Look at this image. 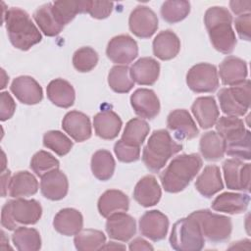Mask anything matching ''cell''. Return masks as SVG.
Returning a JSON list of instances; mask_svg holds the SVG:
<instances>
[{"label": "cell", "instance_id": "f907efd6", "mask_svg": "<svg viewBox=\"0 0 251 251\" xmlns=\"http://www.w3.org/2000/svg\"><path fill=\"white\" fill-rule=\"evenodd\" d=\"M129 250L133 251V250H153V246L151 244H149V242H147L145 239L137 237L135 239H133L130 243H129Z\"/></svg>", "mask_w": 251, "mask_h": 251}, {"label": "cell", "instance_id": "f6af8a7d", "mask_svg": "<svg viewBox=\"0 0 251 251\" xmlns=\"http://www.w3.org/2000/svg\"><path fill=\"white\" fill-rule=\"evenodd\" d=\"M114 152L118 160L123 163L135 162L140 157V147L128 145L125 143L122 139L118 140L115 143Z\"/></svg>", "mask_w": 251, "mask_h": 251}, {"label": "cell", "instance_id": "c3c4849f", "mask_svg": "<svg viewBox=\"0 0 251 251\" xmlns=\"http://www.w3.org/2000/svg\"><path fill=\"white\" fill-rule=\"evenodd\" d=\"M250 24H251V15L250 13L248 14H243L238 16L234 20V25L236 32L238 36L246 41L251 40V35H250Z\"/></svg>", "mask_w": 251, "mask_h": 251}, {"label": "cell", "instance_id": "7bdbcfd3", "mask_svg": "<svg viewBox=\"0 0 251 251\" xmlns=\"http://www.w3.org/2000/svg\"><path fill=\"white\" fill-rule=\"evenodd\" d=\"M60 162L49 152L40 150L36 152L30 161V168L39 177H42L48 172L59 169Z\"/></svg>", "mask_w": 251, "mask_h": 251}, {"label": "cell", "instance_id": "f1b7e54d", "mask_svg": "<svg viewBox=\"0 0 251 251\" xmlns=\"http://www.w3.org/2000/svg\"><path fill=\"white\" fill-rule=\"evenodd\" d=\"M97 208L102 217L108 218L114 213L126 212L129 208V199L121 190L109 189L100 196Z\"/></svg>", "mask_w": 251, "mask_h": 251}, {"label": "cell", "instance_id": "7402d4cb", "mask_svg": "<svg viewBox=\"0 0 251 251\" xmlns=\"http://www.w3.org/2000/svg\"><path fill=\"white\" fill-rule=\"evenodd\" d=\"M191 111L198 125L204 129L215 126L220 116L218 105L212 96L196 98L191 106Z\"/></svg>", "mask_w": 251, "mask_h": 251}, {"label": "cell", "instance_id": "d590c367", "mask_svg": "<svg viewBox=\"0 0 251 251\" xmlns=\"http://www.w3.org/2000/svg\"><path fill=\"white\" fill-rule=\"evenodd\" d=\"M87 1H56L52 3V10L57 21L65 26L77 14L86 13Z\"/></svg>", "mask_w": 251, "mask_h": 251}, {"label": "cell", "instance_id": "f35d334b", "mask_svg": "<svg viewBox=\"0 0 251 251\" xmlns=\"http://www.w3.org/2000/svg\"><path fill=\"white\" fill-rule=\"evenodd\" d=\"M75 246L79 251L99 250L106 243L105 234L97 229H81L74 238Z\"/></svg>", "mask_w": 251, "mask_h": 251}, {"label": "cell", "instance_id": "52a82bcc", "mask_svg": "<svg viewBox=\"0 0 251 251\" xmlns=\"http://www.w3.org/2000/svg\"><path fill=\"white\" fill-rule=\"evenodd\" d=\"M170 244L176 251L201 250L205 239L199 224L190 216L176 222L171 231Z\"/></svg>", "mask_w": 251, "mask_h": 251}, {"label": "cell", "instance_id": "484cf974", "mask_svg": "<svg viewBox=\"0 0 251 251\" xmlns=\"http://www.w3.org/2000/svg\"><path fill=\"white\" fill-rule=\"evenodd\" d=\"M53 226L59 233L63 235H75L82 229V215L76 209L64 208L55 215L53 220Z\"/></svg>", "mask_w": 251, "mask_h": 251}, {"label": "cell", "instance_id": "bcb514c9", "mask_svg": "<svg viewBox=\"0 0 251 251\" xmlns=\"http://www.w3.org/2000/svg\"><path fill=\"white\" fill-rule=\"evenodd\" d=\"M114 3L106 1H87L86 13L92 18L102 20L110 16L113 11Z\"/></svg>", "mask_w": 251, "mask_h": 251}, {"label": "cell", "instance_id": "ee69618b", "mask_svg": "<svg viewBox=\"0 0 251 251\" xmlns=\"http://www.w3.org/2000/svg\"><path fill=\"white\" fill-rule=\"evenodd\" d=\"M98 54L91 47H81L73 56V65L80 73L90 72L98 63Z\"/></svg>", "mask_w": 251, "mask_h": 251}, {"label": "cell", "instance_id": "3957f363", "mask_svg": "<svg viewBox=\"0 0 251 251\" xmlns=\"http://www.w3.org/2000/svg\"><path fill=\"white\" fill-rule=\"evenodd\" d=\"M3 22L12 45L20 50L27 51L39 43L42 35L31 21L29 15L17 7L8 9L3 14Z\"/></svg>", "mask_w": 251, "mask_h": 251}, {"label": "cell", "instance_id": "8992f818", "mask_svg": "<svg viewBox=\"0 0 251 251\" xmlns=\"http://www.w3.org/2000/svg\"><path fill=\"white\" fill-rule=\"evenodd\" d=\"M42 216V207L35 199L17 198L4 204L1 211V225L8 230H14L19 225H34Z\"/></svg>", "mask_w": 251, "mask_h": 251}, {"label": "cell", "instance_id": "1f68e13d", "mask_svg": "<svg viewBox=\"0 0 251 251\" xmlns=\"http://www.w3.org/2000/svg\"><path fill=\"white\" fill-rule=\"evenodd\" d=\"M8 190L14 198L31 196L38 191V181L31 173L20 171L11 177Z\"/></svg>", "mask_w": 251, "mask_h": 251}, {"label": "cell", "instance_id": "f5cc1de1", "mask_svg": "<svg viewBox=\"0 0 251 251\" xmlns=\"http://www.w3.org/2000/svg\"><path fill=\"white\" fill-rule=\"evenodd\" d=\"M101 249H126V246L118 244L116 242H108L105 243Z\"/></svg>", "mask_w": 251, "mask_h": 251}, {"label": "cell", "instance_id": "277c9868", "mask_svg": "<svg viewBox=\"0 0 251 251\" xmlns=\"http://www.w3.org/2000/svg\"><path fill=\"white\" fill-rule=\"evenodd\" d=\"M216 129L225 141L226 153L235 159L250 160L251 133L245 128L244 122L237 117H221Z\"/></svg>", "mask_w": 251, "mask_h": 251}, {"label": "cell", "instance_id": "cb8c5ba5", "mask_svg": "<svg viewBox=\"0 0 251 251\" xmlns=\"http://www.w3.org/2000/svg\"><path fill=\"white\" fill-rule=\"evenodd\" d=\"M162 196L161 187L153 176H145L136 183L133 190L134 200L143 207L156 205Z\"/></svg>", "mask_w": 251, "mask_h": 251}, {"label": "cell", "instance_id": "5b68a950", "mask_svg": "<svg viewBox=\"0 0 251 251\" xmlns=\"http://www.w3.org/2000/svg\"><path fill=\"white\" fill-rule=\"evenodd\" d=\"M181 149L182 145L175 141L168 130H154L143 148L142 161L150 172L159 173Z\"/></svg>", "mask_w": 251, "mask_h": 251}, {"label": "cell", "instance_id": "ba28073f", "mask_svg": "<svg viewBox=\"0 0 251 251\" xmlns=\"http://www.w3.org/2000/svg\"><path fill=\"white\" fill-rule=\"evenodd\" d=\"M189 216L199 224L203 236L210 242L220 243L230 237L232 230L230 218L215 214L208 209L194 211Z\"/></svg>", "mask_w": 251, "mask_h": 251}, {"label": "cell", "instance_id": "4fadbf2b", "mask_svg": "<svg viewBox=\"0 0 251 251\" xmlns=\"http://www.w3.org/2000/svg\"><path fill=\"white\" fill-rule=\"evenodd\" d=\"M107 57L116 64L127 65L138 55L136 41L127 34H121L113 37L106 48Z\"/></svg>", "mask_w": 251, "mask_h": 251}, {"label": "cell", "instance_id": "e575fe53", "mask_svg": "<svg viewBox=\"0 0 251 251\" xmlns=\"http://www.w3.org/2000/svg\"><path fill=\"white\" fill-rule=\"evenodd\" d=\"M116 168L114 157L108 150H98L91 158V171L99 180L105 181L112 177Z\"/></svg>", "mask_w": 251, "mask_h": 251}, {"label": "cell", "instance_id": "f546056e", "mask_svg": "<svg viewBox=\"0 0 251 251\" xmlns=\"http://www.w3.org/2000/svg\"><path fill=\"white\" fill-rule=\"evenodd\" d=\"M180 50V40L177 35L170 30H163L153 40V53L163 61L175 58Z\"/></svg>", "mask_w": 251, "mask_h": 251}, {"label": "cell", "instance_id": "44dd1931", "mask_svg": "<svg viewBox=\"0 0 251 251\" xmlns=\"http://www.w3.org/2000/svg\"><path fill=\"white\" fill-rule=\"evenodd\" d=\"M219 74L223 84L233 86L243 82L248 75L247 64L235 56H227L219 67Z\"/></svg>", "mask_w": 251, "mask_h": 251}, {"label": "cell", "instance_id": "d4e9b609", "mask_svg": "<svg viewBox=\"0 0 251 251\" xmlns=\"http://www.w3.org/2000/svg\"><path fill=\"white\" fill-rule=\"evenodd\" d=\"M130 76L139 85L154 84L160 75V64L151 57L138 59L129 69Z\"/></svg>", "mask_w": 251, "mask_h": 251}, {"label": "cell", "instance_id": "4dcf8cb0", "mask_svg": "<svg viewBox=\"0 0 251 251\" xmlns=\"http://www.w3.org/2000/svg\"><path fill=\"white\" fill-rule=\"evenodd\" d=\"M48 99L60 108H70L74 105L75 99V92L73 85L63 79L56 78L49 82L46 88Z\"/></svg>", "mask_w": 251, "mask_h": 251}, {"label": "cell", "instance_id": "83f0119b", "mask_svg": "<svg viewBox=\"0 0 251 251\" xmlns=\"http://www.w3.org/2000/svg\"><path fill=\"white\" fill-rule=\"evenodd\" d=\"M196 190L204 197L210 198L224 188L220 168L216 165L206 166L195 181Z\"/></svg>", "mask_w": 251, "mask_h": 251}, {"label": "cell", "instance_id": "9c48e42d", "mask_svg": "<svg viewBox=\"0 0 251 251\" xmlns=\"http://www.w3.org/2000/svg\"><path fill=\"white\" fill-rule=\"evenodd\" d=\"M221 110L231 117L244 116L250 108V80L230 87L222 88L218 92Z\"/></svg>", "mask_w": 251, "mask_h": 251}, {"label": "cell", "instance_id": "30bf717a", "mask_svg": "<svg viewBox=\"0 0 251 251\" xmlns=\"http://www.w3.org/2000/svg\"><path fill=\"white\" fill-rule=\"evenodd\" d=\"M186 83L196 93L214 92L219 87L217 68L209 63L194 65L186 75Z\"/></svg>", "mask_w": 251, "mask_h": 251}, {"label": "cell", "instance_id": "8d00e7d4", "mask_svg": "<svg viewBox=\"0 0 251 251\" xmlns=\"http://www.w3.org/2000/svg\"><path fill=\"white\" fill-rule=\"evenodd\" d=\"M15 247L20 251H36L41 248V237L37 229L19 226L12 235Z\"/></svg>", "mask_w": 251, "mask_h": 251}, {"label": "cell", "instance_id": "b9f144b4", "mask_svg": "<svg viewBox=\"0 0 251 251\" xmlns=\"http://www.w3.org/2000/svg\"><path fill=\"white\" fill-rule=\"evenodd\" d=\"M43 145L58 156H65L73 148V141L59 130H49L43 136Z\"/></svg>", "mask_w": 251, "mask_h": 251}, {"label": "cell", "instance_id": "ab89813d", "mask_svg": "<svg viewBox=\"0 0 251 251\" xmlns=\"http://www.w3.org/2000/svg\"><path fill=\"white\" fill-rule=\"evenodd\" d=\"M108 84L117 93H127L134 86L127 66H114L108 75Z\"/></svg>", "mask_w": 251, "mask_h": 251}, {"label": "cell", "instance_id": "603a6c76", "mask_svg": "<svg viewBox=\"0 0 251 251\" xmlns=\"http://www.w3.org/2000/svg\"><path fill=\"white\" fill-rule=\"evenodd\" d=\"M95 133L102 139H115L123 126V122L118 114L112 110H104L97 113L93 119Z\"/></svg>", "mask_w": 251, "mask_h": 251}, {"label": "cell", "instance_id": "9a60e30c", "mask_svg": "<svg viewBox=\"0 0 251 251\" xmlns=\"http://www.w3.org/2000/svg\"><path fill=\"white\" fill-rule=\"evenodd\" d=\"M167 126L174 132L177 140L192 139L199 133L195 122L185 109H176L171 112L167 118Z\"/></svg>", "mask_w": 251, "mask_h": 251}, {"label": "cell", "instance_id": "4316f807", "mask_svg": "<svg viewBox=\"0 0 251 251\" xmlns=\"http://www.w3.org/2000/svg\"><path fill=\"white\" fill-rule=\"evenodd\" d=\"M250 197L245 193L224 192L217 196L212 203V209L227 214L244 213L249 205Z\"/></svg>", "mask_w": 251, "mask_h": 251}, {"label": "cell", "instance_id": "ffe728a7", "mask_svg": "<svg viewBox=\"0 0 251 251\" xmlns=\"http://www.w3.org/2000/svg\"><path fill=\"white\" fill-rule=\"evenodd\" d=\"M62 127L76 142L90 138L92 133L89 118L78 111L68 112L62 121Z\"/></svg>", "mask_w": 251, "mask_h": 251}, {"label": "cell", "instance_id": "6da1fadb", "mask_svg": "<svg viewBox=\"0 0 251 251\" xmlns=\"http://www.w3.org/2000/svg\"><path fill=\"white\" fill-rule=\"evenodd\" d=\"M202 165L203 161L197 153L176 156L160 175L163 188L170 193L180 192L196 176Z\"/></svg>", "mask_w": 251, "mask_h": 251}, {"label": "cell", "instance_id": "7a4b0ae2", "mask_svg": "<svg viewBox=\"0 0 251 251\" xmlns=\"http://www.w3.org/2000/svg\"><path fill=\"white\" fill-rule=\"evenodd\" d=\"M204 24L214 48L223 54H230L236 45V37L229 11L222 6L210 7L205 13Z\"/></svg>", "mask_w": 251, "mask_h": 251}, {"label": "cell", "instance_id": "d6a6232c", "mask_svg": "<svg viewBox=\"0 0 251 251\" xmlns=\"http://www.w3.org/2000/svg\"><path fill=\"white\" fill-rule=\"evenodd\" d=\"M199 150L206 160L218 161L225 156V141L218 132L207 131L200 138Z\"/></svg>", "mask_w": 251, "mask_h": 251}, {"label": "cell", "instance_id": "2e32d148", "mask_svg": "<svg viewBox=\"0 0 251 251\" xmlns=\"http://www.w3.org/2000/svg\"><path fill=\"white\" fill-rule=\"evenodd\" d=\"M106 231L112 239L128 241L136 232L135 220L125 212L114 213L107 218Z\"/></svg>", "mask_w": 251, "mask_h": 251}, {"label": "cell", "instance_id": "816d5d0a", "mask_svg": "<svg viewBox=\"0 0 251 251\" xmlns=\"http://www.w3.org/2000/svg\"><path fill=\"white\" fill-rule=\"evenodd\" d=\"M10 176H11V172L8 170L5 173L3 172L1 175V184H2V197H5L6 192H8V186L10 182Z\"/></svg>", "mask_w": 251, "mask_h": 251}, {"label": "cell", "instance_id": "e0dca14e", "mask_svg": "<svg viewBox=\"0 0 251 251\" xmlns=\"http://www.w3.org/2000/svg\"><path fill=\"white\" fill-rule=\"evenodd\" d=\"M10 88L16 98L23 104L34 105L43 99L42 87L33 77L28 75L16 77Z\"/></svg>", "mask_w": 251, "mask_h": 251}, {"label": "cell", "instance_id": "d6986e66", "mask_svg": "<svg viewBox=\"0 0 251 251\" xmlns=\"http://www.w3.org/2000/svg\"><path fill=\"white\" fill-rule=\"evenodd\" d=\"M40 190L42 195L52 201L63 199L69 190L66 175L59 169L52 170L41 177Z\"/></svg>", "mask_w": 251, "mask_h": 251}, {"label": "cell", "instance_id": "8fae6325", "mask_svg": "<svg viewBox=\"0 0 251 251\" xmlns=\"http://www.w3.org/2000/svg\"><path fill=\"white\" fill-rule=\"evenodd\" d=\"M249 163H243L239 159H227L223 163L224 176L226 187L231 190L249 191L250 188Z\"/></svg>", "mask_w": 251, "mask_h": 251}, {"label": "cell", "instance_id": "7dc6e473", "mask_svg": "<svg viewBox=\"0 0 251 251\" xmlns=\"http://www.w3.org/2000/svg\"><path fill=\"white\" fill-rule=\"evenodd\" d=\"M0 101H1L0 120L4 122L13 117L16 111V103L12 98V96L7 91H3L0 93Z\"/></svg>", "mask_w": 251, "mask_h": 251}, {"label": "cell", "instance_id": "681fc988", "mask_svg": "<svg viewBox=\"0 0 251 251\" xmlns=\"http://www.w3.org/2000/svg\"><path fill=\"white\" fill-rule=\"evenodd\" d=\"M229 6L231 11L235 15H243V14H248L250 13V8H251V1H230Z\"/></svg>", "mask_w": 251, "mask_h": 251}, {"label": "cell", "instance_id": "836d02e7", "mask_svg": "<svg viewBox=\"0 0 251 251\" xmlns=\"http://www.w3.org/2000/svg\"><path fill=\"white\" fill-rule=\"evenodd\" d=\"M33 19L40 30L46 36H56L64 28V26L57 21L53 13L52 3H47L40 6L33 13Z\"/></svg>", "mask_w": 251, "mask_h": 251}, {"label": "cell", "instance_id": "7c38bea8", "mask_svg": "<svg viewBox=\"0 0 251 251\" xmlns=\"http://www.w3.org/2000/svg\"><path fill=\"white\" fill-rule=\"evenodd\" d=\"M158 24V18L154 11L144 5L135 7L128 19L130 31L139 38L151 37L156 32Z\"/></svg>", "mask_w": 251, "mask_h": 251}, {"label": "cell", "instance_id": "ac0fdd59", "mask_svg": "<svg viewBox=\"0 0 251 251\" xmlns=\"http://www.w3.org/2000/svg\"><path fill=\"white\" fill-rule=\"evenodd\" d=\"M134 113L143 119L152 120L160 112V101L155 92L147 88H138L130 96Z\"/></svg>", "mask_w": 251, "mask_h": 251}, {"label": "cell", "instance_id": "60d3db41", "mask_svg": "<svg viewBox=\"0 0 251 251\" xmlns=\"http://www.w3.org/2000/svg\"><path fill=\"white\" fill-rule=\"evenodd\" d=\"M161 16L169 24H176L184 20L190 12V3L183 0H171L163 3Z\"/></svg>", "mask_w": 251, "mask_h": 251}, {"label": "cell", "instance_id": "74e56055", "mask_svg": "<svg viewBox=\"0 0 251 251\" xmlns=\"http://www.w3.org/2000/svg\"><path fill=\"white\" fill-rule=\"evenodd\" d=\"M149 130L150 126L147 122L139 118H134L126 123L121 139L128 145L140 147L147 137Z\"/></svg>", "mask_w": 251, "mask_h": 251}, {"label": "cell", "instance_id": "5bb4252c", "mask_svg": "<svg viewBox=\"0 0 251 251\" xmlns=\"http://www.w3.org/2000/svg\"><path fill=\"white\" fill-rule=\"evenodd\" d=\"M169 225V219L165 214L159 210H151L140 217L139 231L143 236L156 242L166 237Z\"/></svg>", "mask_w": 251, "mask_h": 251}]
</instances>
